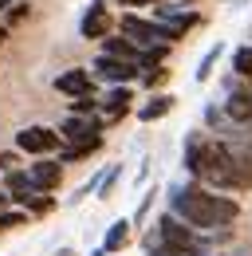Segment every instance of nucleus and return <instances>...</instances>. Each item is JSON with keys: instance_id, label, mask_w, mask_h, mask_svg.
Returning <instances> with one entry per match:
<instances>
[{"instance_id": "2", "label": "nucleus", "mask_w": 252, "mask_h": 256, "mask_svg": "<svg viewBox=\"0 0 252 256\" xmlns=\"http://www.w3.org/2000/svg\"><path fill=\"white\" fill-rule=\"evenodd\" d=\"M170 213L182 217L189 228L197 232H217V228H228L240 217V201L228 197V193H217L201 182H189V186H174L170 190Z\"/></svg>"}, {"instance_id": "4", "label": "nucleus", "mask_w": 252, "mask_h": 256, "mask_svg": "<svg viewBox=\"0 0 252 256\" xmlns=\"http://www.w3.org/2000/svg\"><path fill=\"white\" fill-rule=\"evenodd\" d=\"M16 150L20 154H36V158H52L63 150V134L52 126H28L16 134Z\"/></svg>"}, {"instance_id": "24", "label": "nucleus", "mask_w": 252, "mask_h": 256, "mask_svg": "<svg viewBox=\"0 0 252 256\" xmlns=\"http://www.w3.org/2000/svg\"><path fill=\"white\" fill-rule=\"evenodd\" d=\"M32 213H24V209H12V213H0V232L4 228H20V224H28Z\"/></svg>"}, {"instance_id": "26", "label": "nucleus", "mask_w": 252, "mask_h": 256, "mask_svg": "<svg viewBox=\"0 0 252 256\" xmlns=\"http://www.w3.org/2000/svg\"><path fill=\"white\" fill-rule=\"evenodd\" d=\"M110 4H122V8H130V12H134V8H150V4H170V0H110Z\"/></svg>"}, {"instance_id": "8", "label": "nucleus", "mask_w": 252, "mask_h": 256, "mask_svg": "<svg viewBox=\"0 0 252 256\" xmlns=\"http://www.w3.org/2000/svg\"><path fill=\"white\" fill-rule=\"evenodd\" d=\"M102 130H106L102 118H79V114H67V122L60 126V134H63L67 146H79V142H98Z\"/></svg>"}, {"instance_id": "27", "label": "nucleus", "mask_w": 252, "mask_h": 256, "mask_svg": "<svg viewBox=\"0 0 252 256\" xmlns=\"http://www.w3.org/2000/svg\"><path fill=\"white\" fill-rule=\"evenodd\" d=\"M16 162H20V154H12V150H4V154H0V170L8 174V170H16Z\"/></svg>"}, {"instance_id": "22", "label": "nucleus", "mask_w": 252, "mask_h": 256, "mask_svg": "<svg viewBox=\"0 0 252 256\" xmlns=\"http://www.w3.org/2000/svg\"><path fill=\"white\" fill-rule=\"evenodd\" d=\"M52 209H56V197H52V193H36V197L28 201L32 217H44V213H52Z\"/></svg>"}, {"instance_id": "30", "label": "nucleus", "mask_w": 252, "mask_h": 256, "mask_svg": "<svg viewBox=\"0 0 252 256\" xmlns=\"http://www.w3.org/2000/svg\"><path fill=\"white\" fill-rule=\"evenodd\" d=\"M91 256H106V248H102V244H98V248H94V252Z\"/></svg>"}, {"instance_id": "15", "label": "nucleus", "mask_w": 252, "mask_h": 256, "mask_svg": "<svg viewBox=\"0 0 252 256\" xmlns=\"http://www.w3.org/2000/svg\"><path fill=\"white\" fill-rule=\"evenodd\" d=\"M130 228H134V221H114L110 228H106V236H102V248H106V256L122 252L126 244H130Z\"/></svg>"}, {"instance_id": "25", "label": "nucleus", "mask_w": 252, "mask_h": 256, "mask_svg": "<svg viewBox=\"0 0 252 256\" xmlns=\"http://www.w3.org/2000/svg\"><path fill=\"white\" fill-rule=\"evenodd\" d=\"M154 197H158V190H146V193H142V205H138V213H134V224L146 221V213L154 209Z\"/></svg>"}, {"instance_id": "29", "label": "nucleus", "mask_w": 252, "mask_h": 256, "mask_svg": "<svg viewBox=\"0 0 252 256\" xmlns=\"http://www.w3.org/2000/svg\"><path fill=\"white\" fill-rule=\"evenodd\" d=\"M4 40H8V24L0 20V44H4Z\"/></svg>"}, {"instance_id": "11", "label": "nucleus", "mask_w": 252, "mask_h": 256, "mask_svg": "<svg viewBox=\"0 0 252 256\" xmlns=\"http://www.w3.org/2000/svg\"><path fill=\"white\" fill-rule=\"evenodd\" d=\"M130 102H134V91H130V87H110L106 95L98 98V110L106 114L102 122H106V126H110V122H118L126 110H130Z\"/></svg>"}, {"instance_id": "17", "label": "nucleus", "mask_w": 252, "mask_h": 256, "mask_svg": "<svg viewBox=\"0 0 252 256\" xmlns=\"http://www.w3.org/2000/svg\"><path fill=\"white\" fill-rule=\"evenodd\" d=\"M98 146H102V138H98V142H79V146H63V150H60V162H63V166L87 162L91 154H98Z\"/></svg>"}, {"instance_id": "14", "label": "nucleus", "mask_w": 252, "mask_h": 256, "mask_svg": "<svg viewBox=\"0 0 252 256\" xmlns=\"http://www.w3.org/2000/svg\"><path fill=\"white\" fill-rule=\"evenodd\" d=\"M102 56H110V60H130V64H138L142 48H138V44H130L126 36H106V40H102Z\"/></svg>"}, {"instance_id": "5", "label": "nucleus", "mask_w": 252, "mask_h": 256, "mask_svg": "<svg viewBox=\"0 0 252 256\" xmlns=\"http://www.w3.org/2000/svg\"><path fill=\"white\" fill-rule=\"evenodd\" d=\"M118 28H122V36L130 40V44H138V48H150V44H170L166 24H162V20H146V16H138V12H126Z\"/></svg>"}, {"instance_id": "10", "label": "nucleus", "mask_w": 252, "mask_h": 256, "mask_svg": "<svg viewBox=\"0 0 252 256\" xmlns=\"http://www.w3.org/2000/svg\"><path fill=\"white\" fill-rule=\"evenodd\" d=\"M28 174H32V182H36L40 193H56L63 182V162L60 158H40V162H32Z\"/></svg>"}, {"instance_id": "1", "label": "nucleus", "mask_w": 252, "mask_h": 256, "mask_svg": "<svg viewBox=\"0 0 252 256\" xmlns=\"http://www.w3.org/2000/svg\"><path fill=\"white\" fill-rule=\"evenodd\" d=\"M186 174L217 193L252 190V162L232 142H213V138H201V134L186 138Z\"/></svg>"}, {"instance_id": "12", "label": "nucleus", "mask_w": 252, "mask_h": 256, "mask_svg": "<svg viewBox=\"0 0 252 256\" xmlns=\"http://www.w3.org/2000/svg\"><path fill=\"white\" fill-rule=\"evenodd\" d=\"M4 193H8L12 205H28L40 190H36L32 174H24V170H8V174H4Z\"/></svg>"}, {"instance_id": "32", "label": "nucleus", "mask_w": 252, "mask_h": 256, "mask_svg": "<svg viewBox=\"0 0 252 256\" xmlns=\"http://www.w3.org/2000/svg\"><path fill=\"white\" fill-rule=\"evenodd\" d=\"M4 201H8V193H4V190H0V205H4Z\"/></svg>"}, {"instance_id": "31", "label": "nucleus", "mask_w": 252, "mask_h": 256, "mask_svg": "<svg viewBox=\"0 0 252 256\" xmlns=\"http://www.w3.org/2000/svg\"><path fill=\"white\" fill-rule=\"evenodd\" d=\"M56 256H75V252H71V248H63V252H56Z\"/></svg>"}, {"instance_id": "18", "label": "nucleus", "mask_w": 252, "mask_h": 256, "mask_svg": "<svg viewBox=\"0 0 252 256\" xmlns=\"http://www.w3.org/2000/svg\"><path fill=\"white\" fill-rule=\"evenodd\" d=\"M220 56H224V44H213V48L201 56V64H197V71H193V79H197V83H209V75H213V67H217Z\"/></svg>"}, {"instance_id": "28", "label": "nucleus", "mask_w": 252, "mask_h": 256, "mask_svg": "<svg viewBox=\"0 0 252 256\" xmlns=\"http://www.w3.org/2000/svg\"><path fill=\"white\" fill-rule=\"evenodd\" d=\"M24 16H28V4H20V8H12V12H8V20H24Z\"/></svg>"}, {"instance_id": "33", "label": "nucleus", "mask_w": 252, "mask_h": 256, "mask_svg": "<svg viewBox=\"0 0 252 256\" xmlns=\"http://www.w3.org/2000/svg\"><path fill=\"white\" fill-rule=\"evenodd\" d=\"M232 4H248V0H232Z\"/></svg>"}, {"instance_id": "13", "label": "nucleus", "mask_w": 252, "mask_h": 256, "mask_svg": "<svg viewBox=\"0 0 252 256\" xmlns=\"http://www.w3.org/2000/svg\"><path fill=\"white\" fill-rule=\"evenodd\" d=\"M162 24H166V36H170V44H178V40H186V32H193V28L201 24V16L182 8V12H174V16H170V20H162Z\"/></svg>"}, {"instance_id": "34", "label": "nucleus", "mask_w": 252, "mask_h": 256, "mask_svg": "<svg viewBox=\"0 0 252 256\" xmlns=\"http://www.w3.org/2000/svg\"><path fill=\"white\" fill-rule=\"evenodd\" d=\"M209 256H213V252H209Z\"/></svg>"}, {"instance_id": "21", "label": "nucleus", "mask_w": 252, "mask_h": 256, "mask_svg": "<svg viewBox=\"0 0 252 256\" xmlns=\"http://www.w3.org/2000/svg\"><path fill=\"white\" fill-rule=\"evenodd\" d=\"M94 110H98V95L71 98V114H79V118H94Z\"/></svg>"}, {"instance_id": "16", "label": "nucleus", "mask_w": 252, "mask_h": 256, "mask_svg": "<svg viewBox=\"0 0 252 256\" xmlns=\"http://www.w3.org/2000/svg\"><path fill=\"white\" fill-rule=\"evenodd\" d=\"M174 110V95H154V98H146L142 106H138V118L142 122H158V118H166Z\"/></svg>"}, {"instance_id": "7", "label": "nucleus", "mask_w": 252, "mask_h": 256, "mask_svg": "<svg viewBox=\"0 0 252 256\" xmlns=\"http://www.w3.org/2000/svg\"><path fill=\"white\" fill-rule=\"evenodd\" d=\"M110 28H114V20H110L106 0H94L91 8L83 12V20H79V36H83V40H98V44L110 36Z\"/></svg>"}, {"instance_id": "9", "label": "nucleus", "mask_w": 252, "mask_h": 256, "mask_svg": "<svg viewBox=\"0 0 252 256\" xmlns=\"http://www.w3.org/2000/svg\"><path fill=\"white\" fill-rule=\"evenodd\" d=\"M56 91L67 95V98L94 95V75H91V71H83V67H71V71H63L60 79H56Z\"/></svg>"}, {"instance_id": "19", "label": "nucleus", "mask_w": 252, "mask_h": 256, "mask_svg": "<svg viewBox=\"0 0 252 256\" xmlns=\"http://www.w3.org/2000/svg\"><path fill=\"white\" fill-rule=\"evenodd\" d=\"M170 56V44H150V48H142V56H138V67L142 71H150V67H162V60Z\"/></svg>"}, {"instance_id": "20", "label": "nucleus", "mask_w": 252, "mask_h": 256, "mask_svg": "<svg viewBox=\"0 0 252 256\" xmlns=\"http://www.w3.org/2000/svg\"><path fill=\"white\" fill-rule=\"evenodd\" d=\"M232 71L244 75V79H252V44H244V48L232 52Z\"/></svg>"}, {"instance_id": "6", "label": "nucleus", "mask_w": 252, "mask_h": 256, "mask_svg": "<svg viewBox=\"0 0 252 256\" xmlns=\"http://www.w3.org/2000/svg\"><path fill=\"white\" fill-rule=\"evenodd\" d=\"M91 75H94V79H102V83H110V87H130L134 79H142V67L130 64V60H110V56H98Z\"/></svg>"}, {"instance_id": "23", "label": "nucleus", "mask_w": 252, "mask_h": 256, "mask_svg": "<svg viewBox=\"0 0 252 256\" xmlns=\"http://www.w3.org/2000/svg\"><path fill=\"white\" fill-rule=\"evenodd\" d=\"M118 178H122V166H110L106 174H102V186H98V197H110L114 186H118Z\"/></svg>"}, {"instance_id": "3", "label": "nucleus", "mask_w": 252, "mask_h": 256, "mask_svg": "<svg viewBox=\"0 0 252 256\" xmlns=\"http://www.w3.org/2000/svg\"><path fill=\"white\" fill-rule=\"evenodd\" d=\"M162 244V248H174V252H209V240L197 232V228H189L182 217H174L170 209L162 213V221H158V236H150V248Z\"/></svg>"}]
</instances>
